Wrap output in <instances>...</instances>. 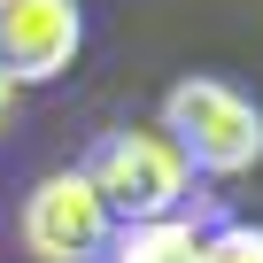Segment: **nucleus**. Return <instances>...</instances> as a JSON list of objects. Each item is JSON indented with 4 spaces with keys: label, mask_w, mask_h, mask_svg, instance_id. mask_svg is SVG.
<instances>
[{
    "label": "nucleus",
    "mask_w": 263,
    "mask_h": 263,
    "mask_svg": "<svg viewBox=\"0 0 263 263\" xmlns=\"http://www.w3.org/2000/svg\"><path fill=\"white\" fill-rule=\"evenodd\" d=\"M155 132L186 155L194 178H248L263 163V108L232 78H178L163 93Z\"/></svg>",
    "instance_id": "nucleus-2"
},
{
    "label": "nucleus",
    "mask_w": 263,
    "mask_h": 263,
    "mask_svg": "<svg viewBox=\"0 0 263 263\" xmlns=\"http://www.w3.org/2000/svg\"><path fill=\"white\" fill-rule=\"evenodd\" d=\"M108 232L116 224H108V209H101V194L85 186L78 163L70 171H47L24 194V209H16V240H24L31 263H101Z\"/></svg>",
    "instance_id": "nucleus-3"
},
{
    "label": "nucleus",
    "mask_w": 263,
    "mask_h": 263,
    "mask_svg": "<svg viewBox=\"0 0 263 263\" xmlns=\"http://www.w3.org/2000/svg\"><path fill=\"white\" fill-rule=\"evenodd\" d=\"M201 263H263V224H217L201 240Z\"/></svg>",
    "instance_id": "nucleus-6"
},
{
    "label": "nucleus",
    "mask_w": 263,
    "mask_h": 263,
    "mask_svg": "<svg viewBox=\"0 0 263 263\" xmlns=\"http://www.w3.org/2000/svg\"><path fill=\"white\" fill-rule=\"evenodd\" d=\"M201 240H209L201 209L194 217H163V224H116L101 263H201Z\"/></svg>",
    "instance_id": "nucleus-5"
},
{
    "label": "nucleus",
    "mask_w": 263,
    "mask_h": 263,
    "mask_svg": "<svg viewBox=\"0 0 263 263\" xmlns=\"http://www.w3.org/2000/svg\"><path fill=\"white\" fill-rule=\"evenodd\" d=\"M78 171L101 194L108 224H163V217H194L201 209L186 155L163 140L155 124H116V132H101Z\"/></svg>",
    "instance_id": "nucleus-1"
},
{
    "label": "nucleus",
    "mask_w": 263,
    "mask_h": 263,
    "mask_svg": "<svg viewBox=\"0 0 263 263\" xmlns=\"http://www.w3.org/2000/svg\"><path fill=\"white\" fill-rule=\"evenodd\" d=\"M16 124V85H0V132Z\"/></svg>",
    "instance_id": "nucleus-7"
},
{
    "label": "nucleus",
    "mask_w": 263,
    "mask_h": 263,
    "mask_svg": "<svg viewBox=\"0 0 263 263\" xmlns=\"http://www.w3.org/2000/svg\"><path fill=\"white\" fill-rule=\"evenodd\" d=\"M85 47L78 0H0V85H54Z\"/></svg>",
    "instance_id": "nucleus-4"
}]
</instances>
